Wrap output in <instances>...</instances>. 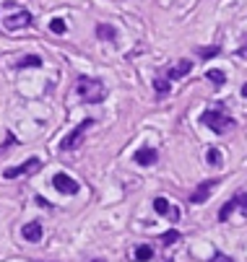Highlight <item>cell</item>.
<instances>
[{
    "mask_svg": "<svg viewBox=\"0 0 247 262\" xmlns=\"http://www.w3.org/2000/svg\"><path fill=\"white\" fill-rule=\"evenodd\" d=\"M76 91L81 94V99H84L86 104H99V101H104V94H107V89H104L101 81L89 78V76H81V78H78Z\"/></svg>",
    "mask_w": 247,
    "mask_h": 262,
    "instance_id": "1",
    "label": "cell"
},
{
    "mask_svg": "<svg viewBox=\"0 0 247 262\" xmlns=\"http://www.w3.org/2000/svg\"><path fill=\"white\" fill-rule=\"evenodd\" d=\"M200 122H203L205 127H211L216 135H224L227 130H232V127H234V120H232V117H227L221 109H208V112H203Z\"/></svg>",
    "mask_w": 247,
    "mask_h": 262,
    "instance_id": "2",
    "label": "cell"
},
{
    "mask_svg": "<svg viewBox=\"0 0 247 262\" xmlns=\"http://www.w3.org/2000/svg\"><path fill=\"white\" fill-rule=\"evenodd\" d=\"M91 125H94V120H84L76 130H70V133L60 140V151H73V148L84 140V135H86V130H89Z\"/></svg>",
    "mask_w": 247,
    "mask_h": 262,
    "instance_id": "3",
    "label": "cell"
},
{
    "mask_svg": "<svg viewBox=\"0 0 247 262\" xmlns=\"http://www.w3.org/2000/svg\"><path fill=\"white\" fill-rule=\"evenodd\" d=\"M219 187V179H208V182H200L195 190L190 192V203L193 205H200V203H205L211 195H214V190Z\"/></svg>",
    "mask_w": 247,
    "mask_h": 262,
    "instance_id": "4",
    "label": "cell"
},
{
    "mask_svg": "<svg viewBox=\"0 0 247 262\" xmlns=\"http://www.w3.org/2000/svg\"><path fill=\"white\" fill-rule=\"evenodd\" d=\"M52 187H55L57 192H63V195H78V190H81V187H78V182H76L73 177L63 174V171L52 177Z\"/></svg>",
    "mask_w": 247,
    "mask_h": 262,
    "instance_id": "5",
    "label": "cell"
},
{
    "mask_svg": "<svg viewBox=\"0 0 247 262\" xmlns=\"http://www.w3.org/2000/svg\"><path fill=\"white\" fill-rule=\"evenodd\" d=\"M42 166V161L37 159V156H31L26 164H21V166H11V169H6L3 171V177L6 179H16V177H26V174H34V171H37Z\"/></svg>",
    "mask_w": 247,
    "mask_h": 262,
    "instance_id": "6",
    "label": "cell"
},
{
    "mask_svg": "<svg viewBox=\"0 0 247 262\" xmlns=\"http://www.w3.org/2000/svg\"><path fill=\"white\" fill-rule=\"evenodd\" d=\"M3 26H6L8 31H16V29H26V26H31V13H29V11H16L13 16L3 18Z\"/></svg>",
    "mask_w": 247,
    "mask_h": 262,
    "instance_id": "7",
    "label": "cell"
},
{
    "mask_svg": "<svg viewBox=\"0 0 247 262\" xmlns=\"http://www.w3.org/2000/svg\"><path fill=\"white\" fill-rule=\"evenodd\" d=\"M154 210H156L159 215L169 218L172 223H177V221H180V210L174 208V205H172V203H169L167 198H156V200H154Z\"/></svg>",
    "mask_w": 247,
    "mask_h": 262,
    "instance_id": "8",
    "label": "cell"
},
{
    "mask_svg": "<svg viewBox=\"0 0 247 262\" xmlns=\"http://www.w3.org/2000/svg\"><path fill=\"white\" fill-rule=\"evenodd\" d=\"M156 159H159V154H156V148H151V145H143V148H138V151L133 154V161L140 164V166H154Z\"/></svg>",
    "mask_w": 247,
    "mask_h": 262,
    "instance_id": "9",
    "label": "cell"
},
{
    "mask_svg": "<svg viewBox=\"0 0 247 262\" xmlns=\"http://www.w3.org/2000/svg\"><path fill=\"white\" fill-rule=\"evenodd\" d=\"M190 70H193V62H190V60H177V62L167 70V81H180V78L188 76Z\"/></svg>",
    "mask_w": 247,
    "mask_h": 262,
    "instance_id": "10",
    "label": "cell"
},
{
    "mask_svg": "<svg viewBox=\"0 0 247 262\" xmlns=\"http://www.w3.org/2000/svg\"><path fill=\"white\" fill-rule=\"evenodd\" d=\"M21 236L26 242H39L42 239V226H39L37 221H31V223H26V226L21 229Z\"/></svg>",
    "mask_w": 247,
    "mask_h": 262,
    "instance_id": "11",
    "label": "cell"
},
{
    "mask_svg": "<svg viewBox=\"0 0 247 262\" xmlns=\"http://www.w3.org/2000/svg\"><path fill=\"white\" fill-rule=\"evenodd\" d=\"M154 257V249L149 247V244H138L135 249H133V259L135 262H149Z\"/></svg>",
    "mask_w": 247,
    "mask_h": 262,
    "instance_id": "12",
    "label": "cell"
},
{
    "mask_svg": "<svg viewBox=\"0 0 247 262\" xmlns=\"http://www.w3.org/2000/svg\"><path fill=\"white\" fill-rule=\"evenodd\" d=\"M205 78H208L211 83H214L216 89H221V86L227 83V76H224V70H219V68H211V70L205 73Z\"/></svg>",
    "mask_w": 247,
    "mask_h": 262,
    "instance_id": "13",
    "label": "cell"
},
{
    "mask_svg": "<svg viewBox=\"0 0 247 262\" xmlns=\"http://www.w3.org/2000/svg\"><path fill=\"white\" fill-rule=\"evenodd\" d=\"M96 36H99V39L112 42L115 36H117V31H115V26H110V24H99V26H96Z\"/></svg>",
    "mask_w": 247,
    "mask_h": 262,
    "instance_id": "14",
    "label": "cell"
},
{
    "mask_svg": "<svg viewBox=\"0 0 247 262\" xmlns=\"http://www.w3.org/2000/svg\"><path fill=\"white\" fill-rule=\"evenodd\" d=\"M18 68H42V57L39 55H26L18 60Z\"/></svg>",
    "mask_w": 247,
    "mask_h": 262,
    "instance_id": "15",
    "label": "cell"
},
{
    "mask_svg": "<svg viewBox=\"0 0 247 262\" xmlns=\"http://www.w3.org/2000/svg\"><path fill=\"white\" fill-rule=\"evenodd\" d=\"M234 208H237V200H234V198L227 200V203L221 205V210H219V221H229V215L234 213Z\"/></svg>",
    "mask_w": 247,
    "mask_h": 262,
    "instance_id": "16",
    "label": "cell"
},
{
    "mask_svg": "<svg viewBox=\"0 0 247 262\" xmlns=\"http://www.w3.org/2000/svg\"><path fill=\"white\" fill-rule=\"evenodd\" d=\"M205 161L211 166H221V151H219V148H208V151H205Z\"/></svg>",
    "mask_w": 247,
    "mask_h": 262,
    "instance_id": "17",
    "label": "cell"
},
{
    "mask_svg": "<svg viewBox=\"0 0 247 262\" xmlns=\"http://www.w3.org/2000/svg\"><path fill=\"white\" fill-rule=\"evenodd\" d=\"M161 242L169 247V244H174V242H180V231L177 229H169V231H164L161 234Z\"/></svg>",
    "mask_w": 247,
    "mask_h": 262,
    "instance_id": "18",
    "label": "cell"
},
{
    "mask_svg": "<svg viewBox=\"0 0 247 262\" xmlns=\"http://www.w3.org/2000/svg\"><path fill=\"white\" fill-rule=\"evenodd\" d=\"M50 31H52V34H65L68 26H65L63 18H52V21H50Z\"/></svg>",
    "mask_w": 247,
    "mask_h": 262,
    "instance_id": "19",
    "label": "cell"
},
{
    "mask_svg": "<svg viewBox=\"0 0 247 262\" xmlns=\"http://www.w3.org/2000/svg\"><path fill=\"white\" fill-rule=\"evenodd\" d=\"M219 52H221V47H198V55L205 57V60H208V57H216Z\"/></svg>",
    "mask_w": 247,
    "mask_h": 262,
    "instance_id": "20",
    "label": "cell"
},
{
    "mask_svg": "<svg viewBox=\"0 0 247 262\" xmlns=\"http://www.w3.org/2000/svg\"><path fill=\"white\" fill-rule=\"evenodd\" d=\"M154 89H156V94H169V81L156 78V81H154Z\"/></svg>",
    "mask_w": 247,
    "mask_h": 262,
    "instance_id": "21",
    "label": "cell"
},
{
    "mask_svg": "<svg viewBox=\"0 0 247 262\" xmlns=\"http://www.w3.org/2000/svg\"><path fill=\"white\" fill-rule=\"evenodd\" d=\"M208 262H234L229 254H224V252H214V257H211Z\"/></svg>",
    "mask_w": 247,
    "mask_h": 262,
    "instance_id": "22",
    "label": "cell"
},
{
    "mask_svg": "<svg viewBox=\"0 0 247 262\" xmlns=\"http://www.w3.org/2000/svg\"><path fill=\"white\" fill-rule=\"evenodd\" d=\"M234 200H237V205H239V208H242V210L247 213V192H239V195H237Z\"/></svg>",
    "mask_w": 247,
    "mask_h": 262,
    "instance_id": "23",
    "label": "cell"
},
{
    "mask_svg": "<svg viewBox=\"0 0 247 262\" xmlns=\"http://www.w3.org/2000/svg\"><path fill=\"white\" fill-rule=\"evenodd\" d=\"M13 143H16V135H13V133H8V140H6V145H0V154H3L8 145H13Z\"/></svg>",
    "mask_w": 247,
    "mask_h": 262,
    "instance_id": "24",
    "label": "cell"
},
{
    "mask_svg": "<svg viewBox=\"0 0 247 262\" xmlns=\"http://www.w3.org/2000/svg\"><path fill=\"white\" fill-rule=\"evenodd\" d=\"M237 55H239V57H244V60H247V45H244V47H239V50H237Z\"/></svg>",
    "mask_w": 247,
    "mask_h": 262,
    "instance_id": "25",
    "label": "cell"
},
{
    "mask_svg": "<svg viewBox=\"0 0 247 262\" xmlns=\"http://www.w3.org/2000/svg\"><path fill=\"white\" fill-rule=\"evenodd\" d=\"M242 96H244V99H247V83H244V86H242Z\"/></svg>",
    "mask_w": 247,
    "mask_h": 262,
    "instance_id": "26",
    "label": "cell"
},
{
    "mask_svg": "<svg viewBox=\"0 0 247 262\" xmlns=\"http://www.w3.org/2000/svg\"><path fill=\"white\" fill-rule=\"evenodd\" d=\"M91 262H104V259H91Z\"/></svg>",
    "mask_w": 247,
    "mask_h": 262,
    "instance_id": "27",
    "label": "cell"
}]
</instances>
